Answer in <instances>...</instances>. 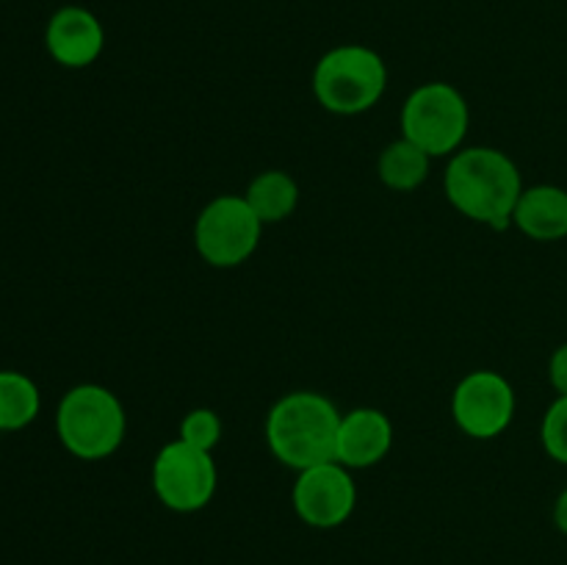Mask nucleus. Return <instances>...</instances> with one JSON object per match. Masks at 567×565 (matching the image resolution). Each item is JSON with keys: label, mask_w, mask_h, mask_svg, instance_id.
<instances>
[{"label": "nucleus", "mask_w": 567, "mask_h": 565, "mask_svg": "<svg viewBox=\"0 0 567 565\" xmlns=\"http://www.w3.org/2000/svg\"><path fill=\"white\" fill-rule=\"evenodd\" d=\"M443 188L460 214L502 233L513 227V210L524 194V181L515 161L502 150L465 147L449 161Z\"/></svg>", "instance_id": "f257e3e1"}, {"label": "nucleus", "mask_w": 567, "mask_h": 565, "mask_svg": "<svg viewBox=\"0 0 567 565\" xmlns=\"http://www.w3.org/2000/svg\"><path fill=\"white\" fill-rule=\"evenodd\" d=\"M341 415L316 391H293L266 415V443L282 465L299 471L336 460Z\"/></svg>", "instance_id": "f03ea898"}, {"label": "nucleus", "mask_w": 567, "mask_h": 565, "mask_svg": "<svg viewBox=\"0 0 567 565\" xmlns=\"http://www.w3.org/2000/svg\"><path fill=\"white\" fill-rule=\"evenodd\" d=\"M55 432L72 458L105 460L122 446L127 415L120 397L97 382H83L61 397L55 410Z\"/></svg>", "instance_id": "7ed1b4c3"}, {"label": "nucleus", "mask_w": 567, "mask_h": 565, "mask_svg": "<svg viewBox=\"0 0 567 565\" xmlns=\"http://www.w3.org/2000/svg\"><path fill=\"white\" fill-rule=\"evenodd\" d=\"M388 86V66L365 44H338L313 70V94L330 114L358 116L374 109Z\"/></svg>", "instance_id": "20e7f679"}, {"label": "nucleus", "mask_w": 567, "mask_h": 565, "mask_svg": "<svg viewBox=\"0 0 567 565\" xmlns=\"http://www.w3.org/2000/svg\"><path fill=\"white\" fill-rule=\"evenodd\" d=\"M468 103L452 83L432 81L413 89L402 109V136L426 155H454L468 133Z\"/></svg>", "instance_id": "39448f33"}, {"label": "nucleus", "mask_w": 567, "mask_h": 565, "mask_svg": "<svg viewBox=\"0 0 567 565\" xmlns=\"http://www.w3.org/2000/svg\"><path fill=\"white\" fill-rule=\"evenodd\" d=\"M264 222L252 214L247 199L238 194H221L210 199L194 225V247L199 258L216 269H233L252 258L260 244Z\"/></svg>", "instance_id": "423d86ee"}, {"label": "nucleus", "mask_w": 567, "mask_h": 565, "mask_svg": "<svg viewBox=\"0 0 567 565\" xmlns=\"http://www.w3.org/2000/svg\"><path fill=\"white\" fill-rule=\"evenodd\" d=\"M219 485V471L210 452L186 441H172L153 460V491L172 513H197L208 507Z\"/></svg>", "instance_id": "0eeeda50"}, {"label": "nucleus", "mask_w": 567, "mask_h": 565, "mask_svg": "<svg viewBox=\"0 0 567 565\" xmlns=\"http://www.w3.org/2000/svg\"><path fill=\"white\" fill-rule=\"evenodd\" d=\"M454 424L476 441L498 438L515 415V391L498 371L476 369L457 382L452 397Z\"/></svg>", "instance_id": "6e6552de"}, {"label": "nucleus", "mask_w": 567, "mask_h": 565, "mask_svg": "<svg viewBox=\"0 0 567 565\" xmlns=\"http://www.w3.org/2000/svg\"><path fill=\"white\" fill-rule=\"evenodd\" d=\"M291 502L299 521L313 530H336L347 524L358 507V485L352 480V469L330 460V463L299 471Z\"/></svg>", "instance_id": "1a4fd4ad"}, {"label": "nucleus", "mask_w": 567, "mask_h": 565, "mask_svg": "<svg viewBox=\"0 0 567 565\" xmlns=\"http://www.w3.org/2000/svg\"><path fill=\"white\" fill-rule=\"evenodd\" d=\"M44 48L55 64L83 70L103 55L105 28L94 11L83 6H61L44 28Z\"/></svg>", "instance_id": "9d476101"}, {"label": "nucleus", "mask_w": 567, "mask_h": 565, "mask_svg": "<svg viewBox=\"0 0 567 565\" xmlns=\"http://www.w3.org/2000/svg\"><path fill=\"white\" fill-rule=\"evenodd\" d=\"M393 446V424L382 410L354 408L341 415L336 460L347 469H371Z\"/></svg>", "instance_id": "9b49d317"}, {"label": "nucleus", "mask_w": 567, "mask_h": 565, "mask_svg": "<svg viewBox=\"0 0 567 565\" xmlns=\"http://www.w3.org/2000/svg\"><path fill=\"white\" fill-rule=\"evenodd\" d=\"M513 225L532 242H563L567 238V192L551 183L524 188L513 210Z\"/></svg>", "instance_id": "f8f14e48"}, {"label": "nucleus", "mask_w": 567, "mask_h": 565, "mask_svg": "<svg viewBox=\"0 0 567 565\" xmlns=\"http://www.w3.org/2000/svg\"><path fill=\"white\" fill-rule=\"evenodd\" d=\"M252 214L258 216L264 225H277V222L288 219L299 205V186L288 172L269 170L260 172L252 183H249L247 194H244Z\"/></svg>", "instance_id": "ddd939ff"}, {"label": "nucleus", "mask_w": 567, "mask_h": 565, "mask_svg": "<svg viewBox=\"0 0 567 565\" xmlns=\"http://www.w3.org/2000/svg\"><path fill=\"white\" fill-rule=\"evenodd\" d=\"M430 164L432 155H426L419 144L402 136L382 150L377 172L391 192H413L430 177Z\"/></svg>", "instance_id": "4468645a"}, {"label": "nucleus", "mask_w": 567, "mask_h": 565, "mask_svg": "<svg viewBox=\"0 0 567 565\" xmlns=\"http://www.w3.org/2000/svg\"><path fill=\"white\" fill-rule=\"evenodd\" d=\"M42 410L37 382L22 371H0V432H17L33 424Z\"/></svg>", "instance_id": "2eb2a0df"}, {"label": "nucleus", "mask_w": 567, "mask_h": 565, "mask_svg": "<svg viewBox=\"0 0 567 565\" xmlns=\"http://www.w3.org/2000/svg\"><path fill=\"white\" fill-rule=\"evenodd\" d=\"M181 441L192 443V446L203 449V452H214L221 441V419L216 415V410H188L186 419L181 421Z\"/></svg>", "instance_id": "dca6fc26"}, {"label": "nucleus", "mask_w": 567, "mask_h": 565, "mask_svg": "<svg viewBox=\"0 0 567 565\" xmlns=\"http://www.w3.org/2000/svg\"><path fill=\"white\" fill-rule=\"evenodd\" d=\"M543 449L551 460L567 465V397H557L540 424Z\"/></svg>", "instance_id": "f3484780"}, {"label": "nucleus", "mask_w": 567, "mask_h": 565, "mask_svg": "<svg viewBox=\"0 0 567 565\" xmlns=\"http://www.w3.org/2000/svg\"><path fill=\"white\" fill-rule=\"evenodd\" d=\"M548 380L559 397H567V341L554 349L551 360H548Z\"/></svg>", "instance_id": "a211bd4d"}, {"label": "nucleus", "mask_w": 567, "mask_h": 565, "mask_svg": "<svg viewBox=\"0 0 567 565\" xmlns=\"http://www.w3.org/2000/svg\"><path fill=\"white\" fill-rule=\"evenodd\" d=\"M554 526H557L563 535H567V487L557 496L554 502Z\"/></svg>", "instance_id": "6ab92c4d"}]
</instances>
